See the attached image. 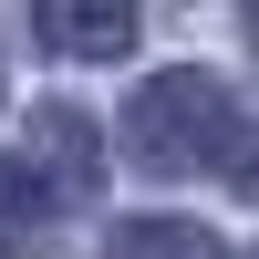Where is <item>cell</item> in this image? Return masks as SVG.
Wrapping results in <instances>:
<instances>
[{
	"instance_id": "1",
	"label": "cell",
	"mask_w": 259,
	"mask_h": 259,
	"mask_svg": "<svg viewBox=\"0 0 259 259\" xmlns=\"http://www.w3.org/2000/svg\"><path fill=\"white\" fill-rule=\"evenodd\" d=\"M124 145H135L145 177H218V166H239L249 114L218 73H156L124 104Z\"/></svg>"
},
{
	"instance_id": "2",
	"label": "cell",
	"mask_w": 259,
	"mask_h": 259,
	"mask_svg": "<svg viewBox=\"0 0 259 259\" xmlns=\"http://www.w3.org/2000/svg\"><path fill=\"white\" fill-rule=\"evenodd\" d=\"M21 166L41 177V197H52V207H94L104 166H94V124H83V104H41L31 135H21Z\"/></svg>"
},
{
	"instance_id": "3",
	"label": "cell",
	"mask_w": 259,
	"mask_h": 259,
	"mask_svg": "<svg viewBox=\"0 0 259 259\" xmlns=\"http://www.w3.org/2000/svg\"><path fill=\"white\" fill-rule=\"evenodd\" d=\"M41 52H73V62L135 52V0H41Z\"/></svg>"
},
{
	"instance_id": "4",
	"label": "cell",
	"mask_w": 259,
	"mask_h": 259,
	"mask_svg": "<svg viewBox=\"0 0 259 259\" xmlns=\"http://www.w3.org/2000/svg\"><path fill=\"white\" fill-rule=\"evenodd\" d=\"M62 218V207L52 197H41V177H31V166H0V259H41V228H52Z\"/></svg>"
},
{
	"instance_id": "5",
	"label": "cell",
	"mask_w": 259,
	"mask_h": 259,
	"mask_svg": "<svg viewBox=\"0 0 259 259\" xmlns=\"http://www.w3.org/2000/svg\"><path fill=\"white\" fill-rule=\"evenodd\" d=\"M104 259H218V239L187 218H124L114 239H104Z\"/></svg>"
}]
</instances>
